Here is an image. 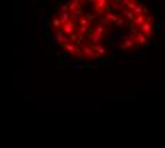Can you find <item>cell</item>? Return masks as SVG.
Instances as JSON below:
<instances>
[{
    "mask_svg": "<svg viewBox=\"0 0 165 148\" xmlns=\"http://www.w3.org/2000/svg\"><path fill=\"white\" fill-rule=\"evenodd\" d=\"M77 34H78V33H71L70 36H69V37H70V41H77V39H78V36H77Z\"/></svg>",
    "mask_w": 165,
    "mask_h": 148,
    "instance_id": "cell-10",
    "label": "cell"
},
{
    "mask_svg": "<svg viewBox=\"0 0 165 148\" xmlns=\"http://www.w3.org/2000/svg\"><path fill=\"white\" fill-rule=\"evenodd\" d=\"M53 39H54V41H58L60 44H63V46L66 44L67 41H69V40H67V36H66V34H64V33L61 32V30H58V32L54 33Z\"/></svg>",
    "mask_w": 165,
    "mask_h": 148,
    "instance_id": "cell-2",
    "label": "cell"
},
{
    "mask_svg": "<svg viewBox=\"0 0 165 148\" xmlns=\"http://www.w3.org/2000/svg\"><path fill=\"white\" fill-rule=\"evenodd\" d=\"M105 32H107V30H105V27H104V26H98V27H95V29H94V33H93V34H98V36H102V34H104Z\"/></svg>",
    "mask_w": 165,
    "mask_h": 148,
    "instance_id": "cell-5",
    "label": "cell"
},
{
    "mask_svg": "<svg viewBox=\"0 0 165 148\" xmlns=\"http://www.w3.org/2000/svg\"><path fill=\"white\" fill-rule=\"evenodd\" d=\"M104 63H105V61L101 60V58H95V60H94V64H97V66H102Z\"/></svg>",
    "mask_w": 165,
    "mask_h": 148,
    "instance_id": "cell-11",
    "label": "cell"
},
{
    "mask_svg": "<svg viewBox=\"0 0 165 148\" xmlns=\"http://www.w3.org/2000/svg\"><path fill=\"white\" fill-rule=\"evenodd\" d=\"M82 54H84V56H88V57H91V58H94L97 53H95L93 49H90L88 46H82Z\"/></svg>",
    "mask_w": 165,
    "mask_h": 148,
    "instance_id": "cell-4",
    "label": "cell"
},
{
    "mask_svg": "<svg viewBox=\"0 0 165 148\" xmlns=\"http://www.w3.org/2000/svg\"><path fill=\"white\" fill-rule=\"evenodd\" d=\"M57 16L60 17V20H61L63 23H69V21H70V17H71V13L69 10H67V12H61V10H60L57 13Z\"/></svg>",
    "mask_w": 165,
    "mask_h": 148,
    "instance_id": "cell-3",
    "label": "cell"
},
{
    "mask_svg": "<svg viewBox=\"0 0 165 148\" xmlns=\"http://www.w3.org/2000/svg\"><path fill=\"white\" fill-rule=\"evenodd\" d=\"M61 26H63V21H61L60 19H54V20H53V27H54L56 30H60Z\"/></svg>",
    "mask_w": 165,
    "mask_h": 148,
    "instance_id": "cell-6",
    "label": "cell"
},
{
    "mask_svg": "<svg viewBox=\"0 0 165 148\" xmlns=\"http://www.w3.org/2000/svg\"><path fill=\"white\" fill-rule=\"evenodd\" d=\"M73 60V56H67V54H64V61H71Z\"/></svg>",
    "mask_w": 165,
    "mask_h": 148,
    "instance_id": "cell-12",
    "label": "cell"
},
{
    "mask_svg": "<svg viewBox=\"0 0 165 148\" xmlns=\"http://www.w3.org/2000/svg\"><path fill=\"white\" fill-rule=\"evenodd\" d=\"M73 67H74V68H78V67H80V63H78V61H76V63L73 64Z\"/></svg>",
    "mask_w": 165,
    "mask_h": 148,
    "instance_id": "cell-13",
    "label": "cell"
},
{
    "mask_svg": "<svg viewBox=\"0 0 165 148\" xmlns=\"http://www.w3.org/2000/svg\"><path fill=\"white\" fill-rule=\"evenodd\" d=\"M60 30H61L66 36H70L71 33H74L77 29H76V24H74L73 21H69V23H63V26H61Z\"/></svg>",
    "mask_w": 165,
    "mask_h": 148,
    "instance_id": "cell-1",
    "label": "cell"
},
{
    "mask_svg": "<svg viewBox=\"0 0 165 148\" xmlns=\"http://www.w3.org/2000/svg\"><path fill=\"white\" fill-rule=\"evenodd\" d=\"M94 52H97V54H101V56H104V54H107V50L104 49V47H100V46L97 44L94 47Z\"/></svg>",
    "mask_w": 165,
    "mask_h": 148,
    "instance_id": "cell-7",
    "label": "cell"
},
{
    "mask_svg": "<svg viewBox=\"0 0 165 148\" xmlns=\"http://www.w3.org/2000/svg\"><path fill=\"white\" fill-rule=\"evenodd\" d=\"M88 23H90V20L87 19V17H82V19L80 20V23H78V24H80V26L87 27V26H88Z\"/></svg>",
    "mask_w": 165,
    "mask_h": 148,
    "instance_id": "cell-9",
    "label": "cell"
},
{
    "mask_svg": "<svg viewBox=\"0 0 165 148\" xmlns=\"http://www.w3.org/2000/svg\"><path fill=\"white\" fill-rule=\"evenodd\" d=\"M88 36H90V39L93 40L94 44H98V41L101 40V36H98V34H88Z\"/></svg>",
    "mask_w": 165,
    "mask_h": 148,
    "instance_id": "cell-8",
    "label": "cell"
}]
</instances>
